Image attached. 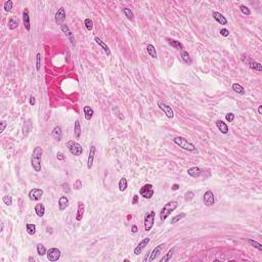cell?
Masks as SVG:
<instances>
[{
    "instance_id": "cell-1",
    "label": "cell",
    "mask_w": 262,
    "mask_h": 262,
    "mask_svg": "<svg viewBox=\"0 0 262 262\" xmlns=\"http://www.w3.org/2000/svg\"><path fill=\"white\" fill-rule=\"evenodd\" d=\"M42 155H43V149L40 146H36L33 149L31 157V165L33 167L35 172H40L41 171V159Z\"/></svg>"
},
{
    "instance_id": "cell-2",
    "label": "cell",
    "mask_w": 262,
    "mask_h": 262,
    "mask_svg": "<svg viewBox=\"0 0 262 262\" xmlns=\"http://www.w3.org/2000/svg\"><path fill=\"white\" fill-rule=\"evenodd\" d=\"M173 143L177 144L178 146H180L181 149H185V151L191 152V153H198V149L194 146V144H193L191 141H188V139L184 138V137H180V136L174 137Z\"/></svg>"
},
{
    "instance_id": "cell-3",
    "label": "cell",
    "mask_w": 262,
    "mask_h": 262,
    "mask_svg": "<svg viewBox=\"0 0 262 262\" xmlns=\"http://www.w3.org/2000/svg\"><path fill=\"white\" fill-rule=\"evenodd\" d=\"M177 207H178V203L176 201H170L167 204H165L163 206V208L161 209V212H160V219L162 221H165L172 212L176 210Z\"/></svg>"
},
{
    "instance_id": "cell-4",
    "label": "cell",
    "mask_w": 262,
    "mask_h": 262,
    "mask_svg": "<svg viewBox=\"0 0 262 262\" xmlns=\"http://www.w3.org/2000/svg\"><path fill=\"white\" fill-rule=\"evenodd\" d=\"M67 148H68L70 153L74 155V156H80V155H82V153H83L82 146L74 140H69L68 143H67Z\"/></svg>"
},
{
    "instance_id": "cell-5",
    "label": "cell",
    "mask_w": 262,
    "mask_h": 262,
    "mask_svg": "<svg viewBox=\"0 0 262 262\" xmlns=\"http://www.w3.org/2000/svg\"><path fill=\"white\" fill-rule=\"evenodd\" d=\"M155 223V212L151 211L144 215V230L149 231Z\"/></svg>"
},
{
    "instance_id": "cell-6",
    "label": "cell",
    "mask_w": 262,
    "mask_h": 262,
    "mask_svg": "<svg viewBox=\"0 0 262 262\" xmlns=\"http://www.w3.org/2000/svg\"><path fill=\"white\" fill-rule=\"evenodd\" d=\"M139 194H140V196L144 199H151L155 194L153 185H152L151 183L144 184L143 188H140V191H139Z\"/></svg>"
},
{
    "instance_id": "cell-7",
    "label": "cell",
    "mask_w": 262,
    "mask_h": 262,
    "mask_svg": "<svg viewBox=\"0 0 262 262\" xmlns=\"http://www.w3.org/2000/svg\"><path fill=\"white\" fill-rule=\"evenodd\" d=\"M158 107L160 108L162 112H164V114L167 116V118L172 119L174 117V112L170 106H168L167 104L163 103V101H158Z\"/></svg>"
},
{
    "instance_id": "cell-8",
    "label": "cell",
    "mask_w": 262,
    "mask_h": 262,
    "mask_svg": "<svg viewBox=\"0 0 262 262\" xmlns=\"http://www.w3.org/2000/svg\"><path fill=\"white\" fill-rule=\"evenodd\" d=\"M47 259L49 261H57L61 258V251L57 248H50L47 251Z\"/></svg>"
},
{
    "instance_id": "cell-9",
    "label": "cell",
    "mask_w": 262,
    "mask_h": 262,
    "mask_svg": "<svg viewBox=\"0 0 262 262\" xmlns=\"http://www.w3.org/2000/svg\"><path fill=\"white\" fill-rule=\"evenodd\" d=\"M65 20H66V11H65L64 7H61V8L57 9V11L56 12V16H54V21L57 25H63Z\"/></svg>"
},
{
    "instance_id": "cell-10",
    "label": "cell",
    "mask_w": 262,
    "mask_h": 262,
    "mask_svg": "<svg viewBox=\"0 0 262 262\" xmlns=\"http://www.w3.org/2000/svg\"><path fill=\"white\" fill-rule=\"evenodd\" d=\"M203 200H204V204H205L207 207L213 206L214 204H215V197H214V194L211 191H207L206 193L204 194Z\"/></svg>"
},
{
    "instance_id": "cell-11",
    "label": "cell",
    "mask_w": 262,
    "mask_h": 262,
    "mask_svg": "<svg viewBox=\"0 0 262 262\" xmlns=\"http://www.w3.org/2000/svg\"><path fill=\"white\" fill-rule=\"evenodd\" d=\"M43 196V191L41 188H33L29 191V199L31 201H39Z\"/></svg>"
},
{
    "instance_id": "cell-12",
    "label": "cell",
    "mask_w": 262,
    "mask_h": 262,
    "mask_svg": "<svg viewBox=\"0 0 262 262\" xmlns=\"http://www.w3.org/2000/svg\"><path fill=\"white\" fill-rule=\"evenodd\" d=\"M61 30L62 31L64 32L65 33V35H66L67 36V38L69 39V41L71 42V44L72 45H75V38H74V34L72 33V31L71 30H70V28H69V26L68 25H66V24H63L61 26Z\"/></svg>"
},
{
    "instance_id": "cell-13",
    "label": "cell",
    "mask_w": 262,
    "mask_h": 262,
    "mask_svg": "<svg viewBox=\"0 0 262 262\" xmlns=\"http://www.w3.org/2000/svg\"><path fill=\"white\" fill-rule=\"evenodd\" d=\"M95 153H96V148L94 146H91L90 149H89V154H88V160H87V168L88 169H91L92 166H93V161H94Z\"/></svg>"
},
{
    "instance_id": "cell-14",
    "label": "cell",
    "mask_w": 262,
    "mask_h": 262,
    "mask_svg": "<svg viewBox=\"0 0 262 262\" xmlns=\"http://www.w3.org/2000/svg\"><path fill=\"white\" fill-rule=\"evenodd\" d=\"M149 243V238L143 239V241H141L140 243H139L138 245L135 247V249H134V255H139V254H140L141 252H143V249L146 248V246H148Z\"/></svg>"
},
{
    "instance_id": "cell-15",
    "label": "cell",
    "mask_w": 262,
    "mask_h": 262,
    "mask_svg": "<svg viewBox=\"0 0 262 262\" xmlns=\"http://www.w3.org/2000/svg\"><path fill=\"white\" fill-rule=\"evenodd\" d=\"M212 17H213V19L215 20V21L218 24H220V25H227V20H226V17H224L223 14H221L220 12L213 11V12H212Z\"/></svg>"
},
{
    "instance_id": "cell-16",
    "label": "cell",
    "mask_w": 262,
    "mask_h": 262,
    "mask_svg": "<svg viewBox=\"0 0 262 262\" xmlns=\"http://www.w3.org/2000/svg\"><path fill=\"white\" fill-rule=\"evenodd\" d=\"M84 211H85V207H84V204L82 202H78V209H77V213H76V220L77 221H81L82 218L84 216Z\"/></svg>"
},
{
    "instance_id": "cell-17",
    "label": "cell",
    "mask_w": 262,
    "mask_h": 262,
    "mask_svg": "<svg viewBox=\"0 0 262 262\" xmlns=\"http://www.w3.org/2000/svg\"><path fill=\"white\" fill-rule=\"evenodd\" d=\"M164 244H161V245H159V246H157L156 248L154 249L153 250V252H152V254H151V257H149V262H152V261H154L155 259L157 258V257H158L159 255H160V253H161V251H162V249L164 248Z\"/></svg>"
},
{
    "instance_id": "cell-18",
    "label": "cell",
    "mask_w": 262,
    "mask_h": 262,
    "mask_svg": "<svg viewBox=\"0 0 262 262\" xmlns=\"http://www.w3.org/2000/svg\"><path fill=\"white\" fill-rule=\"evenodd\" d=\"M188 174L189 176L194 177V178H198V177L201 176L202 170L200 167H191V168L188 169Z\"/></svg>"
},
{
    "instance_id": "cell-19",
    "label": "cell",
    "mask_w": 262,
    "mask_h": 262,
    "mask_svg": "<svg viewBox=\"0 0 262 262\" xmlns=\"http://www.w3.org/2000/svg\"><path fill=\"white\" fill-rule=\"evenodd\" d=\"M23 23H24V26H25V28H26L27 31H30V29H31V25H30L29 11L27 8H25V11L23 12Z\"/></svg>"
},
{
    "instance_id": "cell-20",
    "label": "cell",
    "mask_w": 262,
    "mask_h": 262,
    "mask_svg": "<svg viewBox=\"0 0 262 262\" xmlns=\"http://www.w3.org/2000/svg\"><path fill=\"white\" fill-rule=\"evenodd\" d=\"M216 126L217 128L219 129V131L221 132L222 134H227L228 133V126L226 123H224L223 121H221V120H217L216 121Z\"/></svg>"
},
{
    "instance_id": "cell-21",
    "label": "cell",
    "mask_w": 262,
    "mask_h": 262,
    "mask_svg": "<svg viewBox=\"0 0 262 262\" xmlns=\"http://www.w3.org/2000/svg\"><path fill=\"white\" fill-rule=\"evenodd\" d=\"M52 136L54 137V139H56L57 141H61L63 138V130L59 126H56L52 130Z\"/></svg>"
},
{
    "instance_id": "cell-22",
    "label": "cell",
    "mask_w": 262,
    "mask_h": 262,
    "mask_svg": "<svg viewBox=\"0 0 262 262\" xmlns=\"http://www.w3.org/2000/svg\"><path fill=\"white\" fill-rule=\"evenodd\" d=\"M69 206V199L67 198V197H61L59 200V208L61 211H64L66 210V208H68Z\"/></svg>"
},
{
    "instance_id": "cell-23",
    "label": "cell",
    "mask_w": 262,
    "mask_h": 262,
    "mask_svg": "<svg viewBox=\"0 0 262 262\" xmlns=\"http://www.w3.org/2000/svg\"><path fill=\"white\" fill-rule=\"evenodd\" d=\"M94 40H95V42L97 43V45L101 46V48H103V50L106 52L107 56H111V50H110V48H109L108 46H107V44L104 43V41H101V38H98V37H95V38H94Z\"/></svg>"
},
{
    "instance_id": "cell-24",
    "label": "cell",
    "mask_w": 262,
    "mask_h": 262,
    "mask_svg": "<svg viewBox=\"0 0 262 262\" xmlns=\"http://www.w3.org/2000/svg\"><path fill=\"white\" fill-rule=\"evenodd\" d=\"M35 213L37 214L38 217H43L44 214H45V207H44L43 204L39 203L37 205H35Z\"/></svg>"
},
{
    "instance_id": "cell-25",
    "label": "cell",
    "mask_w": 262,
    "mask_h": 262,
    "mask_svg": "<svg viewBox=\"0 0 262 262\" xmlns=\"http://www.w3.org/2000/svg\"><path fill=\"white\" fill-rule=\"evenodd\" d=\"M167 41L168 43L170 44L172 47H174L175 49H179V50H183V45L180 41H177V40H174V39H170V38H167Z\"/></svg>"
},
{
    "instance_id": "cell-26",
    "label": "cell",
    "mask_w": 262,
    "mask_h": 262,
    "mask_svg": "<svg viewBox=\"0 0 262 262\" xmlns=\"http://www.w3.org/2000/svg\"><path fill=\"white\" fill-rule=\"evenodd\" d=\"M7 26H8V28L11 29V30L17 29V26H19V20H17V17H9L8 24H7Z\"/></svg>"
},
{
    "instance_id": "cell-27",
    "label": "cell",
    "mask_w": 262,
    "mask_h": 262,
    "mask_svg": "<svg viewBox=\"0 0 262 262\" xmlns=\"http://www.w3.org/2000/svg\"><path fill=\"white\" fill-rule=\"evenodd\" d=\"M146 51H148L149 56L153 59H157L158 57V54H157V51H156V48L153 44H148L146 45Z\"/></svg>"
},
{
    "instance_id": "cell-28",
    "label": "cell",
    "mask_w": 262,
    "mask_h": 262,
    "mask_svg": "<svg viewBox=\"0 0 262 262\" xmlns=\"http://www.w3.org/2000/svg\"><path fill=\"white\" fill-rule=\"evenodd\" d=\"M83 112H84V115H85V119L87 120V121H89V120L92 118L93 114H94V111L90 108V107H88V106L84 107V108H83Z\"/></svg>"
},
{
    "instance_id": "cell-29",
    "label": "cell",
    "mask_w": 262,
    "mask_h": 262,
    "mask_svg": "<svg viewBox=\"0 0 262 262\" xmlns=\"http://www.w3.org/2000/svg\"><path fill=\"white\" fill-rule=\"evenodd\" d=\"M74 135L77 139L80 138L81 136V126H80V122L79 120H76L75 121V125H74Z\"/></svg>"
},
{
    "instance_id": "cell-30",
    "label": "cell",
    "mask_w": 262,
    "mask_h": 262,
    "mask_svg": "<svg viewBox=\"0 0 262 262\" xmlns=\"http://www.w3.org/2000/svg\"><path fill=\"white\" fill-rule=\"evenodd\" d=\"M180 56H181V59H182V61H183L185 64H188V65H191V56H189V54H188V51H185V50H180Z\"/></svg>"
},
{
    "instance_id": "cell-31",
    "label": "cell",
    "mask_w": 262,
    "mask_h": 262,
    "mask_svg": "<svg viewBox=\"0 0 262 262\" xmlns=\"http://www.w3.org/2000/svg\"><path fill=\"white\" fill-rule=\"evenodd\" d=\"M233 90L234 92H236V93L242 94V95H243V94H245V89H244V87L242 86L241 84H239V83H233Z\"/></svg>"
},
{
    "instance_id": "cell-32",
    "label": "cell",
    "mask_w": 262,
    "mask_h": 262,
    "mask_svg": "<svg viewBox=\"0 0 262 262\" xmlns=\"http://www.w3.org/2000/svg\"><path fill=\"white\" fill-rule=\"evenodd\" d=\"M32 128H33V126H32L31 120H28V121H27L26 123H25L24 128H23V130H24V135H25V136L28 135L30 132H31Z\"/></svg>"
},
{
    "instance_id": "cell-33",
    "label": "cell",
    "mask_w": 262,
    "mask_h": 262,
    "mask_svg": "<svg viewBox=\"0 0 262 262\" xmlns=\"http://www.w3.org/2000/svg\"><path fill=\"white\" fill-rule=\"evenodd\" d=\"M127 185H128V182H127V179L125 178V177H122V178L120 179V181H119V189H120V191H126Z\"/></svg>"
},
{
    "instance_id": "cell-34",
    "label": "cell",
    "mask_w": 262,
    "mask_h": 262,
    "mask_svg": "<svg viewBox=\"0 0 262 262\" xmlns=\"http://www.w3.org/2000/svg\"><path fill=\"white\" fill-rule=\"evenodd\" d=\"M249 66H250L251 69L255 70V71H258V72L262 71V65L259 64V63H256L255 61H250V62H249Z\"/></svg>"
},
{
    "instance_id": "cell-35",
    "label": "cell",
    "mask_w": 262,
    "mask_h": 262,
    "mask_svg": "<svg viewBox=\"0 0 262 262\" xmlns=\"http://www.w3.org/2000/svg\"><path fill=\"white\" fill-rule=\"evenodd\" d=\"M26 229L27 231H28V233L30 234V236H34L35 233H36V225L33 223H28L26 225Z\"/></svg>"
},
{
    "instance_id": "cell-36",
    "label": "cell",
    "mask_w": 262,
    "mask_h": 262,
    "mask_svg": "<svg viewBox=\"0 0 262 262\" xmlns=\"http://www.w3.org/2000/svg\"><path fill=\"white\" fill-rule=\"evenodd\" d=\"M173 254H174V249H171V250H169V252L166 254L165 256L163 257V258L160 259V262H167V261H169L172 258Z\"/></svg>"
},
{
    "instance_id": "cell-37",
    "label": "cell",
    "mask_w": 262,
    "mask_h": 262,
    "mask_svg": "<svg viewBox=\"0 0 262 262\" xmlns=\"http://www.w3.org/2000/svg\"><path fill=\"white\" fill-rule=\"evenodd\" d=\"M123 12H124L125 17L128 20H130V21H133V20H134V14H133V12L131 11V9H129V8H127V7H125V8H123Z\"/></svg>"
},
{
    "instance_id": "cell-38",
    "label": "cell",
    "mask_w": 262,
    "mask_h": 262,
    "mask_svg": "<svg viewBox=\"0 0 262 262\" xmlns=\"http://www.w3.org/2000/svg\"><path fill=\"white\" fill-rule=\"evenodd\" d=\"M37 253H38L39 256H44L47 253L45 247L42 245V244H38V245H37Z\"/></svg>"
},
{
    "instance_id": "cell-39",
    "label": "cell",
    "mask_w": 262,
    "mask_h": 262,
    "mask_svg": "<svg viewBox=\"0 0 262 262\" xmlns=\"http://www.w3.org/2000/svg\"><path fill=\"white\" fill-rule=\"evenodd\" d=\"M248 242H249V244H250L251 246H253L254 248L257 249V250L262 251V245H261L260 243H258V242L254 241V239H248Z\"/></svg>"
},
{
    "instance_id": "cell-40",
    "label": "cell",
    "mask_w": 262,
    "mask_h": 262,
    "mask_svg": "<svg viewBox=\"0 0 262 262\" xmlns=\"http://www.w3.org/2000/svg\"><path fill=\"white\" fill-rule=\"evenodd\" d=\"M184 217H185V213H180V214H178V215H176L175 217H173V218H172V220H171V224H174V223L178 222L179 220H181V219L184 218Z\"/></svg>"
},
{
    "instance_id": "cell-41",
    "label": "cell",
    "mask_w": 262,
    "mask_h": 262,
    "mask_svg": "<svg viewBox=\"0 0 262 262\" xmlns=\"http://www.w3.org/2000/svg\"><path fill=\"white\" fill-rule=\"evenodd\" d=\"M84 24H85V27L88 31H91V30L93 29V22H92L90 19H86L85 21H84Z\"/></svg>"
},
{
    "instance_id": "cell-42",
    "label": "cell",
    "mask_w": 262,
    "mask_h": 262,
    "mask_svg": "<svg viewBox=\"0 0 262 262\" xmlns=\"http://www.w3.org/2000/svg\"><path fill=\"white\" fill-rule=\"evenodd\" d=\"M239 11H241V12L243 14H245V16H250V14H251V11L246 5H241V6H239Z\"/></svg>"
},
{
    "instance_id": "cell-43",
    "label": "cell",
    "mask_w": 262,
    "mask_h": 262,
    "mask_svg": "<svg viewBox=\"0 0 262 262\" xmlns=\"http://www.w3.org/2000/svg\"><path fill=\"white\" fill-rule=\"evenodd\" d=\"M12 5H14V2L11 1V0H8V1H6L5 3H4V11L9 12L11 11L12 8Z\"/></svg>"
},
{
    "instance_id": "cell-44",
    "label": "cell",
    "mask_w": 262,
    "mask_h": 262,
    "mask_svg": "<svg viewBox=\"0 0 262 262\" xmlns=\"http://www.w3.org/2000/svg\"><path fill=\"white\" fill-rule=\"evenodd\" d=\"M73 188L75 191H80L82 188V181L80 179H76L73 184Z\"/></svg>"
},
{
    "instance_id": "cell-45",
    "label": "cell",
    "mask_w": 262,
    "mask_h": 262,
    "mask_svg": "<svg viewBox=\"0 0 262 262\" xmlns=\"http://www.w3.org/2000/svg\"><path fill=\"white\" fill-rule=\"evenodd\" d=\"M41 69V54L37 53L36 56V70L37 71H40Z\"/></svg>"
},
{
    "instance_id": "cell-46",
    "label": "cell",
    "mask_w": 262,
    "mask_h": 262,
    "mask_svg": "<svg viewBox=\"0 0 262 262\" xmlns=\"http://www.w3.org/2000/svg\"><path fill=\"white\" fill-rule=\"evenodd\" d=\"M2 201H3V203L7 206H11L12 204V199L11 196H4L3 198H2Z\"/></svg>"
},
{
    "instance_id": "cell-47",
    "label": "cell",
    "mask_w": 262,
    "mask_h": 262,
    "mask_svg": "<svg viewBox=\"0 0 262 262\" xmlns=\"http://www.w3.org/2000/svg\"><path fill=\"white\" fill-rule=\"evenodd\" d=\"M194 197V194L193 193V191H188L185 194H184V200H185L186 202H189L191 200H193V198Z\"/></svg>"
},
{
    "instance_id": "cell-48",
    "label": "cell",
    "mask_w": 262,
    "mask_h": 262,
    "mask_svg": "<svg viewBox=\"0 0 262 262\" xmlns=\"http://www.w3.org/2000/svg\"><path fill=\"white\" fill-rule=\"evenodd\" d=\"M225 119H226V121H227V122L231 123V122L234 120V115L233 113H227L225 115Z\"/></svg>"
},
{
    "instance_id": "cell-49",
    "label": "cell",
    "mask_w": 262,
    "mask_h": 262,
    "mask_svg": "<svg viewBox=\"0 0 262 262\" xmlns=\"http://www.w3.org/2000/svg\"><path fill=\"white\" fill-rule=\"evenodd\" d=\"M56 158H57V160H59V161H64V160L66 159V156H65V155L62 153V152H57Z\"/></svg>"
},
{
    "instance_id": "cell-50",
    "label": "cell",
    "mask_w": 262,
    "mask_h": 262,
    "mask_svg": "<svg viewBox=\"0 0 262 262\" xmlns=\"http://www.w3.org/2000/svg\"><path fill=\"white\" fill-rule=\"evenodd\" d=\"M220 34H221V36H223V37H227V36H229V31L227 29H221Z\"/></svg>"
},
{
    "instance_id": "cell-51",
    "label": "cell",
    "mask_w": 262,
    "mask_h": 262,
    "mask_svg": "<svg viewBox=\"0 0 262 262\" xmlns=\"http://www.w3.org/2000/svg\"><path fill=\"white\" fill-rule=\"evenodd\" d=\"M0 124H1V127H0V133H2V132L4 131V129H5L7 123H6V121H1V123Z\"/></svg>"
},
{
    "instance_id": "cell-52",
    "label": "cell",
    "mask_w": 262,
    "mask_h": 262,
    "mask_svg": "<svg viewBox=\"0 0 262 262\" xmlns=\"http://www.w3.org/2000/svg\"><path fill=\"white\" fill-rule=\"evenodd\" d=\"M137 203H138V196H137V194H134L133 201H132V204H133V205H136Z\"/></svg>"
},
{
    "instance_id": "cell-53",
    "label": "cell",
    "mask_w": 262,
    "mask_h": 262,
    "mask_svg": "<svg viewBox=\"0 0 262 262\" xmlns=\"http://www.w3.org/2000/svg\"><path fill=\"white\" fill-rule=\"evenodd\" d=\"M35 104H36V101H35V97H34L33 95H31V96H30V104H31V106H34Z\"/></svg>"
},
{
    "instance_id": "cell-54",
    "label": "cell",
    "mask_w": 262,
    "mask_h": 262,
    "mask_svg": "<svg viewBox=\"0 0 262 262\" xmlns=\"http://www.w3.org/2000/svg\"><path fill=\"white\" fill-rule=\"evenodd\" d=\"M137 230H138V227H137L136 225H132V227H131V231L132 233H137Z\"/></svg>"
},
{
    "instance_id": "cell-55",
    "label": "cell",
    "mask_w": 262,
    "mask_h": 262,
    "mask_svg": "<svg viewBox=\"0 0 262 262\" xmlns=\"http://www.w3.org/2000/svg\"><path fill=\"white\" fill-rule=\"evenodd\" d=\"M178 188H179V185L177 183H175V184H173V185H172V191H177Z\"/></svg>"
},
{
    "instance_id": "cell-56",
    "label": "cell",
    "mask_w": 262,
    "mask_h": 262,
    "mask_svg": "<svg viewBox=\"0 0 262 262\" xmlns=\"http://www.w3.org/2000/svg\"><path fill=\"white\" fill-rule=\"evenodd\" d=\"M258 113H259V115H262V106L258 107Z\"/></svg>"
},
{
    "instance_id": "cell-57",
    "label": "cell",
    "mask_w": 262,
    "mask_h": 262,
    "mask_svg": "<svg viewBox=\"0 0 262 262\" xmlns=\"http://www.w3.org/2000/svg\"><path fill=\"white\" fill-rule=\"evenodd\" d=\"M3 227H4V223L1 222V229H0V231H1V233L3 231Z\"/></svg>"
}]
</instances>
